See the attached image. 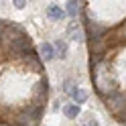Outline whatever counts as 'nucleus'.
I'll return each instance as SVG.
<instances>
[{"label": "nucleus", "instance_id": "f257e3e1", "mask_svg": "<svg viewBox=\"0 0 126 126\" xmlns=\"http://www.w3.org/2000/svg\"><path fill=\"white\" fill-rule=\"evenodd\" d=\"M47 96H49V83H47L45 77H41V79L35 83V88H33V100L47 102Z\"/></svg>", "mask_w": 126, "mask_h": 126}, {"label": "nucleus", "instance_id": "f03ea898", "mask_svg": "<svg viewBox=\"0 0 126 126\" xmlns=\"http://www.w3.org/2000/svg\"><path fill=\"white\" fill-rule=\"evenodd\" d=\"M43 108H45V102H33V104H31L29 108H25V110H22V112H27L31 118H33V122L37 124L39 120H41V118H43Z\"/></svg>", "mask_w": 126, "mask_h": 126}, {"label": "nucleus", "instance_id": "7ed1b4c3", "mask_svg": "<svg viewBox=\"0 0 126 126\" xmlns=\"http://www.w3.org/2000/svg\"><path fill=\"white\" fill-rule=\"evenodd\" d=\"M85 22H88V25H85V31H88V37L90 39H102V35H106V27H98V25H94L92 20H88L85 18Z\"/></svg>", "mask_w": 126, "mask_h": 126}, {"label": "nucleus", "instance_id": "20e7f679", "mask_svg": "<svg viewBox=\"0 0 126 126\" xmlns=\"http://www.w3.org/2000/svg\"><path fill=\"white\" fill-rule=\"evenodd\" d=\"M65 10H63L61 8V6H57V4H51L49 6V8H47V16H49V20H63V18H65Z\"/></svg>", "mask_w": 126, "mask_h": 126}, {"label": "nucleus", "instance_id": "39448f33", "mask_svg": "<svg viewBox=\"0 0 126 126\" xmlns=\"http://www.w3.org/2000/svg\"><path fill=\"white\" fill-rule=\"evenodd\" d=\"M39 51H41V59H45V61L55 59V45H51V43H43L41 47H39Z\"/></svg>", "mask_w": 126, "mask_h": 126}, {"label": "nucleus", "instance_id": "423d86ee", "mask_svg": "<svg viewBox=\"0 0 126 126\" xmlns=\"http://www.w3.org/2000/svg\"><path fill=\"white\" fill-rule=\"evenodd\" d=\"M63 114H65L69 120H73V118L79 116V104L77 102H71V104H67V106H63Z\"/></svg>", "mask_w": 126, "mask_h": 126}, {"label": "nucleus", "instance_id": "0eeeda50", "mask_svg": "<svg viewBox=\"0 0 126 126\" xmlns=\"http://www.w3.org/2000/svg\"><path fill=\"white\" fill-rule=\"evenodd\" d=\"M71 98H73V102H77V104H83V102L88 100V94H85L81 88H73L71 90Z\"/></svg>", "mask_w": 126, "mask_h": 126}, {"label": "nucleus", "instance_id": "6e6552de", "mask_svg": "<svg viewBox=\"0 0 126 126\" xmlns=\"http://www.w3.org/2000/svg\"><path fill=\"white\" fill-rule=\"evenodd\" d=\"M65 12L69 14V16L71 18H75L77 16V10H79V2H77V0H67V6H65Z\"/></svg>", "mask_w": 126, "mask_h": 126}, {"label": "nucleus", "instance_id": "1a4fd4ad", "mask_svg": "<svg viewBox=\"0 0 126 126\" xmlns=\"http://www.w3.org/2000/svg\"><path fill=\"white\" fill-rule=\"evenodd\" d=\"M53 45H55V51L61 55V59H65V57H67V43H65V41H61V39H57Z\"/></svg>", "mask_w": 126, "mask_h": 126}, {"label": "nucleus", "instance_id": "9d476101", "mask_svg": "<svg viewBox=\"0 0 126 126\" xmlns=\"http://www.w3.org/2000/svg\"><path fill=\"white\" fill-rule=\"evenodd\" d=\"M67 31H69V35H71V39H73V41H81V39H83V35H81V31L77 29V25H75V22H73V25L69 27Z\"/></svg>", "mask_w": 126, "mask_h": 126}, {"label": "nucleus", "instance_id": "9b49d317", "mask_svg": "<svg viewBox=\"0 0 126 126\" xmlns=\"http://www.w3.org/2000/svg\"><path fill=\"white\" fill-rule=\"evenodd\" d=\"M71 85H73V83H71V79H65V81H63V92H67V94H71V90H73Z\"/></svg>", "mask_w": 126, "mask_h": 126}, {"label": "nucleus", "instance_id": "f8f14e48", "mask_svg": "<svg viewBox=\"0 0 126 126\" xmlns=\"http://www.w3.org/2000/svg\"><path fill=\"white\" fill-rule=\"evenodd\" d=\"M12 4L16 6V8H25V4H27V0H12Z\"/></svg>", "mask_w": 126, "mask_h": 126}, {"label": "nucleus", "instance_id": "ddd939ff", "mask_svg": "<svg viewBox=\"0 0 126 126\" xmlns=\"http://www.w3.org/2000/svg\"><path fill=\"white\" fill-rule=\"evenodd\" d=\"M4 29H6V22L0 18V37H2V33H4Z\"/></svg>", "mask_w": 126, "mask_h": 126}]
</instances>
